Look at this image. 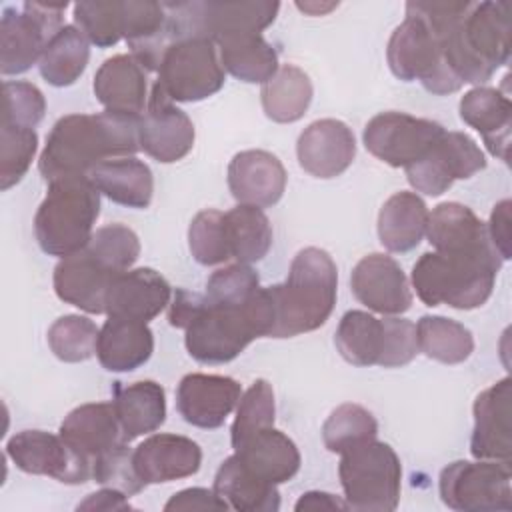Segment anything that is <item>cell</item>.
Listing matches in <instances>:
<instances>
[{
	"label": "cell",
	"mask_w": 512,
	"mask_h": 512,
	"mask_svg": "<svg viewBox=\"0 0 512 512\" xmlns=\"http://www.w3.org/2000/svg\"><path fill=\"white\" fill-rule=\"evenodd\" d=\"M418 350L442 364H460L474 352L472 332L446 316H422L416 324Z\"/></svg>",
	"instance_id": "40"
},
{
	"label": "cell",
	"mask_w": 512,
	"mask_h": 512,
	"mask_svg": "<svg viewBox=\"0 0 512 512\" xmlns=\"http://www.w3.org/2000/svg\"><path fill=\"white\" fill-rule=\"evenodd\" d=\"M194 124L184 110L152 86L144 114L138 120V144L150 158L172 164L194 146Z\"/></svg>",
	"instance_id": "15"
},
{
	"label": "cell",
	"mask_w": 512,
	"mask_h": 512,
	"mask_svg": "<svg viewBox=\"0 0 512 512\" xmlns=\"http://www.w3.org/2000/svg\"><path fill=\"white\" fill-rule=\"evenodd\" d=\"M486 168V158L480 146L464 132H448L406 170V178L416 192L426 196L444 194L456 180L472 178Z\"/></svg>",
	"instance_id": "13"
},
{
	"label": "cell",
	"mask_w": 512,
	"mask_h": 512,
	"mask_svg": "<svg viewBox=\"0 0 512 512\" xmlns=\"http://www.w3.org/2000/svg\"><path fill=\"white\" fill-rule=\"evenodd\" d=\"M312 82L308 74L294 66L282 64L276 74L262 84L260 100L264 114L280 124L300 120L312 102Z\"/></svg>",
	"instance_id": "36"
},
{
	"label": "cell",
	"mask_w": 512,
	"mask_h": 512,
	"mask_svg": "<svg viewBox=\"0 0 512 512\" xmlns=\"http://www.w3.org/2000/svg\"><path fill=\"white\" fill-rule=\"evenodd\" d=\"M6 456L26 474L50 476L62 484H84L92 478L94 462L76 452L58 434L22 430L6 444Z\"/></svg>",
	"instance_id": "14"
},
{
	"label": "cell",
	"mask_w": 512,
	"mask_h": 512,
	"mask_svg": "<svg viewBox=\"0 0 512 512\" xmlns=\"http://www.w3.org/2000/svg\"><path fill=\"white\" fill-rule=\"evenodd\" d=\"M442 502L458 512L512 510V468L496 460H456L438 478Z\"/></svg>",
	"instance_id": "11"
},
{
	"label": "cell",
	"mask_w": 512,
	"mask_h": 512,
	"mask_svg": "<svg viewBox=\"0 0 512 512\" xmlns=\"http://www.w3.org/2000/svg\"><path fill=\"white\" fill-rule=\"evenodd\" d=\"M350 288L360 304L384 316L404 314L412 306L408 278L388 254L372 252L360 258L352 268Z\"/></svg>",
	"instance_id": "16"
},
{
	"label": "cell",
	"mask_w": 512,
	"mask_h": 512,
	"mask_svg": "<svg viewBox=\"0 0 512 512\" xmlns=\"http://www.w3.org/2000/svg\"><path fill=\"white\" fill-rule=\"evenodd\" d=\"M116 276L82 248L56 264L54 292L62 302L88 314H106V294Z\"/></svg>",
	"instance_id": "21"
},
{
	"label": "cell",
	"mask_w": 512,
	"mask_h": 512,
	"mask_svg": "<svg viewBox=\"0 0 512 512\" xmlns=\"http://www.w3.org/2000/svg\"><path fill=\"white\" fill-rule=\"evenodd\" d=\"M444 134V126L406 112H380L364 126L366 150L392 168H408Z\"/></svg>",
	"instance_id": "12"
},
{
	"label": "cell",
	"mask_w": 512,
	"mask_h": 512,
	"mask_svg": "<svg viewBox=\"0 0 512 512\" xmlns=\"http://www.w3.org/2000/svg\"><path fill=\"white\" fill-rule=\"evenodd\" d=\"M386 60L396 78L404 82L418 80L432 94H452L464 86L446 64L428 22L416 12L406 10L404 22L392 32Z\"/></svg>",
	"instance_id": "8"
},
{
	"label": "cell",
	"mask_w": 512,
	"mask_h": 512,
	"mask_svg": "<svg viewBox=\"0 0 512 512\" xmlns=\"http://www.w3.org/2000/svg\"><path fill=\"white\" fill-rule=\"evenodd\" d=\"M298 164L314 178H336L348 170L356 156L352 128L336 118H322L308 124L296 142Z\"/></svg>",
	"instance_id": "18"
},
{
	"label": "cell",
	"mask_w": 512,
	"mask_h": 512,
	"mask_svg": "<svg viewBox=\"0 0 512 512\" xmlns=\"http://www.w3.org/2000/svg\"><path fill=\"white\" fill-rule=\"evenodd\" d=\"M100 194L128 208H148L154 194L152 170L136 156L112 158L88 174Z\"/></svg>",
	"instance_id": "32"
},
{
	"label": "cell",
	"mask_w": 512,
	"mask_h": 512,
	"mask_svg": "<svg viewBox=\"0 0 512 512\" xmlns=\"http://www.w3.org/2000/svg\"><path fill=\"white\" fill-rule=\"evenodd\" d=\"M112 404L126 442L158 430L166 420V392L154 380H138L128 386L116 382Z\"/></svg>",
	"instance_id": "31"
},
{
	"label": "cell",
	"mask_w": 512,
	"mask_h": 512,
	"mask_svg": "<svg viewBox=\"0 0 512 512\" xmlns=\"http://www.w3.org/2000/svg\"><path fill=\"white\" fill-rule=\"evenodd\" d=\"M334 344L354 366H378L384 350V322L364 310H348L336 328Z\"/></svg>",
	"instance_id": "38"
},
{
	"label": "cell",
	"mask_w": 512,
	"mask_h": 512,
	"mask_svg": "<svg viewBox=\"0 0 512 512\" xmlns=\"http://www.w3.org/2000/svg\"><path fill=\"white\" fill-rule=\"evenodd\" d=\"M276 404H274V390L268 380L260 378L252 382V386L240 396L236 404V418L230 428L232 448L244 442L254 432L274 426Z\"/></svg>",
	"instance_id": "44"
},
{
	"label": "cell",
	"mask_w": 512,
	"mask_h": 512,
	"mask_svg": "<svg viewBox=\"0 0 512 512\" xmlns=\"http://www.w3.org/2000/svg\"><path fill=\"white\" fill-rule=\"evenodd\" d=\"M294 510L296 512H302V510H348V504H346V500H342L330 492L310 490L298 498Z\"/></svg>",
	"instance_id": "55"
},
{
	"label": "cell",
	"mask_w": 512,
	"mask_h": 512,
	"mask_svg": "<svg viewBox=\"0 0 512 512\" xmlns=\"http://www.w3.org/2000/svg\"><path fill=\"white\" fill-rule=\"evenodd\" d=\"M258 288H260V278L250 268V264L236 262L212 272V276L206 282L204 296L214 304L242 306Z\"/></svg>",
	"instance_id": "48"
},
{
	"label": "cell",
	"mask_w": 512,
	"mask_h": 512,
	"mask_svg": "<svg viewBox=\"0 0 512 512\" xmlns=\"http://www.w3.org/2000/svg\"><path fill=\"white\" fill-rule=\"evenodd\" d=\"M100 216V192L88 176L48 182V192L34 216V236L42 252L66 258L82 250Z\"/></svg>",
	"instance_id": "6"
},
{
	"label": "cell",
	"mask_w": 512,
	"mask_h": 512,
	"mask_svg": "<svg viewBox=\"0 0 512 512\" xmlns=\"http://www.w3.org/2000/svg\"><path fill=\"white\" fill-rule=\"evenodd\" d=\"M274 328L270 338H292L326 324L338 294V268L332 256L316 246L302 248L282 284L268 286Z\"/></svg>",
	"instance_id": "3"
},
{
	"label": "cell",
	"mask_w": 512,
	"mask_h": 512,
	"mask_svg": "<svg viewBox=\"0 0 512 512\" xmlns=\"http://www.w3.org/2000/svg\"><path fill=\"white\" fill-rule=\"evenodd\" d=\"M512 382L508 376L482 390L474 400L470 452L478 460L512 464Z\"/></svg>",
	"instance_id": "17"
},
{
	"label": "cell",
	"mask_w": 512,
	"mask_h": 512,
	"mask_svg": "<svg viewBox=\"0 0 512 512\" xmlns=\"http://www.w3.org/2000/svg\"><path fill=\"white\" fill-rule=\"evenodd\" d=\"M428 206L416 192L392 194L378 214V238L390 252H410L426 234Z\"/></svg>",
	"instance_id": "33"
},
{
	"label": "cell",
	"mask_w": 512,
	"mask_h": 512,
	"mask_svg": "<svg viewBox=\"0 0 512 512\" xmlns=\"http://www.w3.org/2000/svg\"><path fill=\"white\" fill-rule=\"evenodd\" d=\"M172 300L166 278L152 268H130L118 274L106 294V314L150 322Z\"/></svg>",
	"instance_id": "23"
},
{
	"label": "cell",
	"mask_w": 512,
	"mask_h": 512,
	"mask_svg": "<svg viewBox=\"0 0 512 512\" xmlns=\"http://www.w3.org/2000/svg\"><path fill=\"white\" fill-rule=\"evenodd\" d=\"M378 422L370 410L360 404H340L330 412L326 422L322 424V442L326 450L334 454H342L344 450L376 438Z\"/></svg>",
	"instance_id": "41"
},
{
	"label": "cell",
	"mask_w": 512,
	"mask_h": 512,
	"mask_svg": "<svg viewBox=\"0 0 512 512\" xmlns=\"http://www.w3.org/2000/svg\"><path fill=\"white\" fill-rule=\"evenodd\" d=\"M74 26L98 48H108L124 38V2H78L72 8Z\"/></svg>",
	"instance_id": "43"
},
{
	"label": "cell",
	"mask_w": 512,
	"mask_h": 512,
	"mask_svg": "<svg viewBox=\"0 0 512 512\" xmlns=\"http://www.w3.org/2000/svg\"><path fill=\"white\" fill-rule=\"evenodd\" d=\"M94 96L108 112L140 118L148 104L146 70L132 54L102 62L94 76Z\"/></svg>",
	"instance_id": "24"
},
{
	"label": "cell",
	"mask_w": 512,
	"mask_h": 512,
	"mask_svg": "<svg viewBox=\"0 0 512 512\" xmlns=\"http://www.w3.org/2000/svg\"><path fill=\"white\" fill-rule=\"evenodd\" d=\"M434 32L446 64L464 84H486L510 58V4L470 0H412Z\"/></svg>",
	"instance_id": "1"
},
{
	"label": "cell",
	"mask_w": 512,
	"mask_h": 512,
	"mask_svg": "<svg viewBox=\"0 0 512 512\" xmlns=\"http://www.w3.org/2000/svg\"><path fill=\"white\" fill-rule=\"evenodd\" d=\"M92 478L102 486L124 492L126 496L140 494L146 488V484L140 480L134 468V458L132 450L128 448V442H122L96 456Z\"/></svg>",
	"instance_id": "49"
},
{
	"label": "cell",
	"mask_w": 512,
	"mask_h": 512,
	"mask_svg": "<svg viewBox=\"0 0 512 512\" xmlns=\"http://www.w3.org/2000/svg\"><path fill=\"white\" fill-rule=\"evenodd\" d=\"M84 248L116 274L130 270L140 256V240L136 232L118 222L96 228Z\"/></svg>",
	"instance_id": "45"
},
{
	"label": "cell",
	"mask_w": 512,
	"mask_h": 512,
	"mask_svg": "<svg viewBox=\"0 0 512 512\" xmlns=\"http://www.w3.org/2000/svg\"><path fill=\"white\" fill-rule=\"evenodd\" d=\"M154 352V334L146 322L108 316L98 332L96 356L108 372H132Z\"/></svg>",
	"instance_id": "29"
},
{
	"label": "cell",
	"mask_w": 512,
	"mask_h": 512,
	"mask_svg": "<svg viewBox=\"0 0 512 512\" xmlns=\"http://www.w3.org/2000/svg\"><path fill=\"white\" fill-rule=\"evenodd\" d=\"M302 12H306V14H312V16H318V14H326V12H330L332 8H336L338 4H334V2H330V4H318V2H298L296 4Z\"/></svg>",
	"instance_id": "56"
},
{
	"label": "cell",
	"mask_w": 512,
	"mask_h": 512,
	"mask_svg": "<svg viewBox=\"0 0 512 512\" xmlns=\"http://www.w3.org/2000/svg\"><path fill=\"white\" fill-rule=\"evenodd\" d=\"M188 248L192 258L202 266H216L230 260L224 214L208 208L198 212L188 228Z\"/></svg>",
	"instance_id": "46"
},
{
	"label": "cell",
	"mask_w": 512,
	"mask_h": 512,
	"mask_svg": "<svg viewBox=\"0 0 512 512\" xmlns=\"http://www.w3.org/2000/svg\"><path fill=\"white\" fill-rule=\"evenodd\" d=\"M510 208H512V202L508 198L500 200L494 206L490 220L486 224L490 242L494 244L502 260H510Z\"/></svg>",
	"instance_id": "53"
},
{
	"label": "cell",
	"mask_w": 512,
	"mask_h": 512,
	"mask_svg": "<svg viewBox=\"0 0 512 512\" xmlns=\"http://www.w3.org/2000/svg\"><path fill=\"white\" fill-rule=\"evenodd\" d=\"M212 488L232 510L276 512L280 508L278 488L254 476L236 454L220 464Z\"/></svg>",
	"instance_id": "34"
},
{
	"label": "cell",
	"mask_w": 512,
	"mask_h": 512,
	"mask_svg": "<svg viewBox=\"0 0 512 512\" xmlns=\"http://www.w3.org/2000/svg\"><path fill=\"white\" fill-rule=\"evenodd\" d=\"M68 2H24L22 10L6 8L0 20V72L14 76L40 62L48 42L64 28Z\"/></svg>",
	"instance_id": "9"
},
{
	"label": "cell",
	"mask_w": 512,
	"mask_h": 512,
	"mask_svg": "<svg viewBox=\"0 0 512 512\" xmlns=\"http://www.w3.org/2000/svg\"><path fill=\"white\" fill-rule=\"evenodd\" d=\"M242 396L240 384L222 374H186L176 390L180 416L196 428H220Z\"/></svg>",
	"instance_id": "19"
},
{
	"label": "cell",
	"mask_w": 512,
	"mask_h": 512,
	"mask_svg": "<svg viewBox=\"0 0 512 512\" xmlns=\"http://www.w3.org/2000/svg\"><path fill=\"white\" fill-rule=\"evenodd\" d=\"M38 150V134L34 128L0 126V188L8 190L18 184Z\"/></svg>",
	"instance_id": "47"
},
{
	"label": "cell",
	"mask_w": 512,
	"mask_h": 512,
	"mask_svg": "<svg viewBox=\"0 0 512 512\" xmlns=\"http://www.w3.org/2000/svg\"><path fill=\"white\" fill-rule=\"evenodd\" d=\"M502 262L496 252H424L412 266V288L426 306L474 310L492 296Z\"/></svg>",
	"instance_id": "5"
},
{
	"label": "cell",
	"mask_w": 512,
	"mask_h": 512,
	"mask_svg": "<svg viewBox=\"0 0 512 512\" xmlns=\"http://www.w3.org/2000/svg\"><path fill=\"white\" fill-rule=\"evenodd\" d=\"M168 322L170 326L184 330L188 354L202 364L230 362L252 340L260 338L246 304H214L206 296L184 288H178L172 294Z\"/></svg>",
	"instance_id": "4"
},
{
	"label": "cell",
	"mask_w": 512,
	"mask_h": 512,
	"mask_svg": "<svg viewBox=\"0 0 512 512\" xmlns=\"http://www.w3.org/2000/svg\"><path fill=\"white\" fill-rule=\"evenodd\" d=\"M384 322V350L378 366L382 368H398L416 358L418 338H416V324L408 318L400 316H386Z\"/></svg>",
	"instance_id": "51"
},
{
	"label": "cell",
	"mask_w": 512,
	"mask_h": 512,
	"mask_svg": "<svg viewBox=\"0 0 512 512\" xmlns=\"http://www.w3.org/2000/svg\"><path fill=\"white\" fill-rule=\"evenodd\" d=\"M460 118L474 128L488 152L508 162L510 128H512V102L498 88L474 86L460 98Z\"/></svg>",
	"instance_id": "25"
},
{
	"label": "cell",
	"mask_w": 512,
	"mask_h": 512,
	"mask_svg": "<svg viewBox=\"0 0 512 512\" xmlns=\"http://www.w3.org/2000/svg\"><path fill=\"white\" fill-rule=\"evenodd\" d=\"M286 168L266 150H242L228 164V188L238 204L268 208L286 190Z\"/></svg>",
	"instance_id": "20"
},
{
	"label": "cell",
	"mask_w": 512,
	"mask_h": 512,
	"mask_svg": "<svg viewBox=\"0 0 512 512\" xmlns=\"http://www.w3.org/2000/svg\"><path fill=\"white\" fill-rule=\"evenodd\" d=\"M216 44L222 68L242 82L264 84L278 70V54L262 34H236Z\"/></svg>",
	"instance_id": "35"
},
{
	"label": "cell",
	"mask_w": 512,
	"mask_h": 512,
	"mask_svg": "<svg viewBox=\"0 0 512 512\" xmlns=\"http://www.w3.org/2000/svg\"><path fill=\"white\" fill-rule=\"evenodd\" d=\"M124 40L144 70H158L164 52L172 44L164 2H124Z\"/></svg>",
	"instance_id": "27"
},
{
	"label": "cell",
	"mask_w": 512,
	"mask_h": 512,
	"mask_svg": "<svg viewBox=\"0 0 512 512\" xmlns=\"http://www.w3.org/2000/svg\"><path fill=\"white\" fill-rule=\"evenodd\" d=\"M240 462L260 480L268 484H284L300 470V452L292 438L274 426L254 432L234 446Z\"/></svg>",
	"instance_id": "28"
},
{
	"label": "cell",
	"mask_w": 512,
	"mask_h": 512,
	"mask_svg": "<svg viewBox=\"0 0 512 512\" xmlns=\"http://www.w3.org/2000/svg\"><path fill=\"white\" fill-rule=\"evenodd\" d=\"M60 436L92 462L102 452L126 442L112 402H90L74 408L62 420Z\"/></svg>",
	"instance_id": "30"
},
{
	"label": "cell",
	"mask_w": 512,
	"mask_h": 512,
	"mask_svg": "<svg viewBox=\"0 0 512 512\" xmlns=\"http://www.w3.org/2000/svg\"><path fill=\"white\" fill-rule=\"evenodd\" d=\"M96 324L80 314H66L54 320L46 340L52 354L62 362H86L96 354L98 342Z\"/></svg>",
	"instance_id": "42"
},
{
	"label": "cell",
	"mask_w": 512,
	"mask_h": 512,
	"mask_svg": "<svg viewBox=\"0 0 512 512\" xmlns=\"http://www.w3.org/2000/svg\"><path fill=\"white\" fill-rule=\"evenodd\" d=\"M138 120L116 112L62 116L46 136L38 160L48 182L72 176H88L92 168L112 158L134 156L138 144Z\"/></svg>",
	"instance_id": "2"
},
{
	"label": "cell",
	"mask_w": 512,
	"mask_h": 512,
	"mask_svg": "<svg viewBox=\"0 0 512 512\" xmlns=\"http://www.w3.org/2000/svg\"><path fill=\"white\" fill-rule=\"evenodd\" d=\"M338 476L348 510H396L402 488V464L390 444L370 438L344 450Z\"/></svg>",
	"instance_id": "7"
},
{
	"label": "cell",
	"mask_w": 512,
	"mask_h": 512,
	"mask_svg": "<svg viewBox=\"0 0 512 512\" xmlns=\"http://www.w3.org/2000/svg\"><path fill=\"white\" fill-rule=\"evenodd\" d=\"M230 256L236 262L252 264L262 260L272 246V226L258 206L238 204L224 214Z\"/></svg>",
	"instance_id": "39"
},
{
	"label": "cell",
	"mask_w": 512,
	"mask_h": 512,
	"mask_svg": "<svg viewBox=\"0 0 512 512\" xmlns=\"http://www.w3.org/2000/svg\"><path fill=\"white\" fill-rule=\"evenodd\" d=\"M132 458L140 480L148 486L196 474L202 464V450L188 436L152 434L132 450Z\"/></svg>",
	"instance_id": "22"
},
{
	"label": "cell",
	"mask_w": 512,
	"mask_h": 512,
	"mask_svg": "<svg viewBox=\"0 0 512 512\" xmlns=\"http://www.w3.org/2000/svg\"><path fill=\"white\" fill-rule=\"evenodd\" d=\"M46 112V100L38 86L14 80L2 86V124L34 128Z\"/></svg>",
	"instance_id": "50"
},
{
	"label": "cell",
	"mask_w": 512,
	"mask_h": 512,
	"mask_svg": "<svg viewBox=\"0 0 512 512\" xmlns=\"http://www.w3.org/2000/svg\"><path fill=\"white\" fill-rule=\"evenodd\" d=\"M76 510L116 512V510H134V508H132V504L128 502V496H126L124 492L104 486L102 490L88 494V496L76 506Z\"/></svg>",
	"instance_id": "54"
},
{
	"label": "cell",
	"mask_w": 512,
	"mask_h": 512,
	"mask_svg": "<svg viewBox=\"0 0 512 512\" xmlns=\"http://www.w3.org/2000/svg\"><path fill=\"white\" fill-rule=\"evenodd\" d=\"M166 512H174V510H216V512H226L230 510L228 504L212 490L208 488H184L180 492H176L174 496H170V500L164 504Z\"/></svg>",
	"instance_id": "52"
},
{
	"label": "cell",
	"mask_w": 512,
	"mask_h": 512,
	"mask_svg": "<svg viewBox=\"0 0 512 512\" xmlns=\"http://www.w3.org/2000/svg\"><path fill=\"white\" fill-rule=\"evenodd\" d=\"M426 238L438 252H496L486 224L460 202H442L428 214Z\"/></svg>",
	"instance_id": "26"
},
{
	"label": "cell",
	"mask_w": 512,
	"mask_h": 512,
	"mask_svg": "<svg viewBox=\"0 0 512 512\" xmlns=\"http://www.w3.org/2000/svg\"><path fill=\"white\" fill-rule=\"evenodd\" d=\"M88 60V38L74 24H64V28L48 42L38 68L48 84L64 88L72 86L84 74Z\"/></svg>",
	"instance_id": "37"
},
{
	"label": "cell",
	"mask_w": 512,
	"mask_h": 512,
	"mask_svg": "<svg viewBox=\"0 0 512 512\" xmlns=\"http://www.w3.org/2000/svg\"><path fill=\"white\" fill-rule=\"evenodd\" d=\"M224 86V68L216 44L208 38H184L168 46L158 68V88L172 102H200Z\"/></svg>",
	"instance_id": "10"
}]
</instances>
